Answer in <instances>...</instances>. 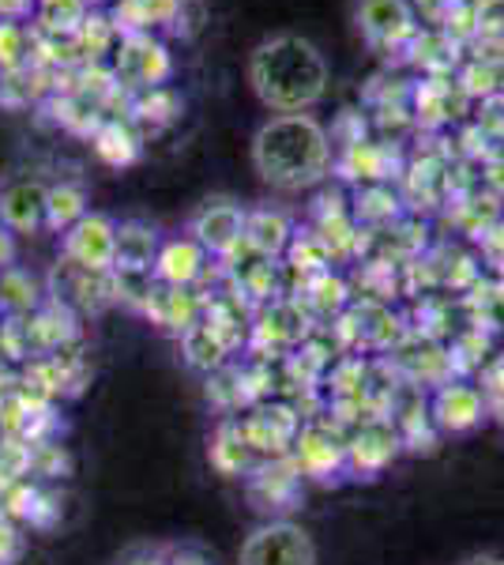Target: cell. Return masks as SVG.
I'll return each instance as SVG.
<instances>
[{"label":"cell","instance_id":"9c48e42d","mask_svg":"<svg viewBox=\"0 0 504 565\" xmlns=\"http://www.w3.org/2000/svg\"><path fill=\"white\" fill-rule=\"evenodd\" d=\"M433 415L444 430L463 434V430H474V426L482 423L485 407H482V396L471 385H444L441 392H437Z\"/></svg>","mask_w":504,"mask_h":565},{"label":"cell","instance_id":"5b68a950","mask_svg":"<svg viewBox=\"0 0 504 565\" xmlns=\"http://www.w3.org/2000/svg\"><path fill=\"white\" fill-rule=\"evenodd\" d=\"M117 223L109 215L87 212L76 226L64 231V264L84 271H114Z\"/></svg>","mask_w":504,"mask_h":565},{"label":"cell","instance_id":"ffe728a7","mask_svg":"<svg viewBox=\"0 0 504 565\" xmlns=\"http://www.w3.org/2000/svg\"><path fill=\"white\" fill-rule=\"evenodd\" d=\"M455 4H460V0H410V8H415L418 23L426 20L429 26H444L448 15L455 12Z\"/></svg>","mask_w":504,"mask_h":565},{"label":"cell","instance_id":"3957f363","mask_svg":"<svg viewBox=\"0 0 504 565\" xmlns=\"http://www.w3.org/2000/svg\"><path fill=\"white\" fill-rule=\"evenodd\" d=\"M237 565H317L313 535L294 521H268L242 543Z\"/></svg>","mask_w":504,"mask_h":565},{"label":"cell","instance_id":"30bf717a","mask_svg":"<svg viewBox=\"0 0 504 565\" xmlns=\"http://www.w3.org/2000/svg\"><path fill=\"white\" fill-rule=\"evenodd\" d=\"M204 260H207V253L200 249L192 238H173V242L162 245L159 257H154V276L181 290V287H189L200 271H204Z\"/></svg>","mask_w":504,"mask_h":565},{"label":"cell","instance_id":"484cf974","mask_svg":"<svg viewBox=\"0 0 504 565\" xmlns=\"http://www.w3.org/2000/svg\"><path fill=\"white\" fill-rule=\"evenodd\" d=\"M474 8H482V12H490V8H497V4H504V0H471Z\"/></svg>","mask_w":504,"mask_h":565},{"label":"cell","instance_id":"8992f818","mask_svg":"<svg viewBox=\"0 0 504 565\" xmlns=\"http://www.w3.org/2000/svg\"><path fill=\"white\" fill-rule=\"evenodd\" d=\"M357 31L377 50H403L415 42L418 15L410 0H362L357 4Z\"/></svg>","mask_w":504,"mask_h":565},{"label":"cell","instance_id":"4fadbf2b","mask_svg":"<svg viewBox=\"0 0 504 565\" xmlns=\"http://www.w3.org/2000/svg\"><path fill=\"white\" fill-rule=\"evenodd\" d=\"M84 215H87L84 185H76V181H61V185H50V193H45V226H50V231L64 234L68 226H76Z\"/></svg>","mask_w":504,"mask_h":565},{"label":"cell","instance_id":"ba28073f","mask_svg":"<svg viewBox=\"0 0 504 565\" xmlns=\"http://www.w3.org/2000/svg\"><path fill=\"white\" fill-rule=\"evenodd\" d=\"M192 242L204 253H215V257H226L237 245L245 242V212L230 200H215L204 212L192 218Z\"/></svg>","mask_w":504,"mask_h":565},{"label":"cell","instance_id":"277c9868","mask_svg":"<svg viewBox=\"0 0 504 565\" xmlns=\"http://www.w3.org/2000/svg\"><path fill=\"white\" fill-rule=\"evenodd\" d=\"M173 61L167 53V45L154 39L151 31L140 34H125L114 50V79L136 90H154L170 79Z\"/></svg>","mask_w":504,"mask_h":565},{"label":"cell","instance_id":"9a60e30c","mask_svg":"<svg viewBox=\"0 0 504 565\" xmlns=\"http://www.w3.org/2000/svg\"><path fill=\"white\" fill-rule=\"evenodd\" d=\"M245 242L264 257H279L290 245V223L282 212H256L245 215Z\"/></svg>","mask_w":504,"mask_h":565},{"label":"cell","instance_id":"5bb4252c","mask_svg":"<svg viewBox=\"0 0 504 565\" xmlns=\"http://www.w3.org/2000/svg\"><path fill=\"white\" fill-rule=\"evenodd\" d=\"M95 151L109 167H128V162L140 159V136L128 129L125 121L109 117V121H103L95 129Z\"/></svg>","mask_w":504,"mask_h":565},{"label":"cell","instance_id":"7a4b0ae2","mask_svg":"<svg viewBox=\"0 0 504 565\" xmlns=\"http://www.w3.org/2000/svg\"><path fill=\"white\" fill-rule=\"evenodd\" d=\"M253 167L275 189H309L332 167V140L309 114H275L253 140Z\"/></svg>","mask_w":504,"mask_h":565},{"label":"cell","instance_id":"d6986e66","mask_svg":"<svg viewBox=\"0 0 504 565\" xmlns=\"http://www.w3.org/2000/svg\"><path fill=\"white\" fill-rule=\"evenodd\" d=\"M23 554V535L15 532L12 516L0 513V565H15Z\"/></svg>","mask_w":504,"mask_h":565},{"label":"cell","instance_id":"4316f807","mask_svg":"<svg viewBox=\"0 0 504 565\" xmlns=\"http://www.w3.org/2000/svg\"><path fill=\"white\" fill-rule=\"evenodd\" d=\"M84 4L90 8V12H95V4H106V0H84Z\"/></svg>","mask_w":504,"mask_h":565},{"label":"cell","instance_id":"52a82bcc","mask_svg":"<svg viewBox=\"0 0 504 565\" xmlns=\"http://www.w3.org/2000/svg\"><path fill=\"white\" fill-rule=\"evenodd\" d=\"M45 193L39 178H12L0 185V223L12 234H34L45 226Z\"/></svg>","mask_w":504,"mask_h":565},{"label":"cell","instance_id":"ac0fdd59","mask_svg":"<svg viewBox=\"0 0 504 565\" xmlns=\"http://www.w3.org/2000/svg\"><path fill=\"white\" fill-rule=\"evenodd\" d=\"M0 306L12 309V313H26V309L39 306V282H34V276H26L15 264L0 271Z\"/></svg>","mask_w":504,"mask_h":565},{"label":"cell","instance_id":"7c38bea8","mask_svg":"<svg viewBox=\"0 0 504 565\" xmlns=\"http://www.w3.org/2000/svg\"><path fill=\"white\" fill-rule=\"evenodd\" d=\"M154 257H159V238H154L151 226L143 223H125L117 226V260H114V271H148L154 268Z\"/></svg>","mask_w":504,"mask_h":565},{"label":"cell","instance_id":"d4e9b609","mask_svg":"<svg viewBox=\"0 0 504 565\" xmlns=\"http://www.w3.org/2000/svg\"><path fill=\"white\" fill-rule=\"evenodd\" d=\"M170 565H204V558H196V554H173Z\"/></svg>","mask_w":504,"mask_h":565},{"label":"cell","instance_id":"8fae6325","mask_svg":"<svg viewBox=\"0 0 504 565\" xmlns=\"http://www.w3.org/2000/svg\"><path fill=\"white\" fill-rule=\"evenodd\" d=\"M455 103H467V90L460 87V79L452 76H426L415 90V106H418V117L426 125H441V121H452V109Z\"/></svg>","mask_w":504,"mask_h":565},{"label":"cell","instance_id":"7402d4cb","mask_svg":"<svg viewBox=\"0 0 504 565\" xmlns=\"http://www.w3.org/2000/svg\"><path fill=\"white\" fill-rule=\"evenodd\" d=\"M39 0H0V20H12V23H23L26 15H34Z\"/></svg>","mask_w":504,"mask_h":565},{"label":"cell","instance_id":"cb8c5ba5","mask_svg":"<svg viewBox=\"0 0 504 565\" xmlns=\"http://www.w3.org/2000/svg\"><path fill=\"white\" fill-rule=\"evenodd\" d=\"M460 565H504L501 558H493V554H474V558H467Z\"/></svg>","mask_w":504,"mask_h":565},{"label":"cell","instance_id":"603a6c76","mask_svg":"<svg viewBox=\"0 0 504 565\" xmlns=\"http://www.w3.org/2000/svg\"><path fill=\"white\" fill-rule=\"evenodd\" d=\"M12 264H15V234L0 223V271L12 268Z\"/></svg>","mask_w":504,"mask_h":565},{"label":"cell","instance_id":"e0dca14e","mask_svg":"<svg viewBox=\"0 0 504 565\" xmlns=\"http://www.w3.org/2000/svg\"><path fill=\"white\" fill-rule=\"evenodd\" d=\"M31 61H34V31H26L23 23L0 20V76L31 68Z\"/></svg>","mask_w":504,"mask_h":565},{"label":"cell","instance_id":"6da1fadb","mask_svg":"<svg viewBox=\"0 0 504 565\" xmlns=\"http://www.w3.org/2000/svg\"><path fill=\"white\" fill-rule=\"evenodd\" d=\"M249 84L275 114H305L328 90V61L301 34H275L249 57Z\"/></svg>","mask_w":504,"mask_h":565},{"label":"cell","instance_id":"44dd1931","mask_svg":"<svg viewBox=\"0 0 504 565\" xmlns=\"http://www.w3.org/2000/svg\"><path fill=\"white\" fill-rule=\"evenodd\" d=\"M117 565H170V554L162 546H132Z\"/></svg>","mask_w":504,"mask_h":565},{"label":"cell","instance_id":"2e32d148","mask_svg":"<svg viewBox=\"0 0 504 565\" xmlns=\"http://www.w3.org/2000/svg\"><path fill=\"white\" fill-rule=\"evenodd\" d=\"M87 15H90V8L84 4V0H39V8H34L39 31L61 34V39H72Z\"/></svg>","mask_w":504,"mask_h":565}]
</instances>
